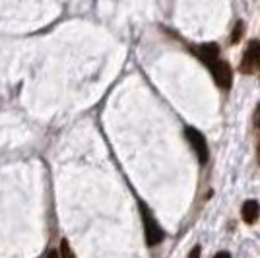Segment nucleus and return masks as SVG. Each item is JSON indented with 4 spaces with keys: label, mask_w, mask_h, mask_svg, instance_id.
Listing matches in <instances>:
<instances>
[{
    "label": "nucleus",
    "mask_w": 260,
    "mask_h": 258,
    "mask_svg": "<svg viewBox=\"0 0 260 258\" xmlns=\"http://www.w3.org/2000/svg\"><path fill=\"white\" fill-rule=\"evenodd\" d=\"M214 258H231V254H229V252H217Z\"/></svg>",
    "instance_id": "nucleus-11"
},
{
    "label": "nucleus",
    "mask_w": 260,
    "mask_h": 258,
    "mask_svg": "<svg viewBox=\"0 0 260 258\" xmlns=\"http://www.w3.org/2000/svg\"><path fill=\"white\" fill-rule=\"evenodd\" d=\"M60 254H62V258H76L74 250H72L70 243H68V239H62V243H60Z\"/></svg>",
    "instance_id": "nucleus-7"
},
{
    "label": "nucleus",
    "mask_w": 260,
    "mask_h": 258,
    "mask_svg": "<svg viewBox=\"0 0 260 258\" xmlns=\"http://www.w3.org/2000/svg\"><path fill=\"white\" fill-rule=\"evenodd\" d=\"M194 54L208 66H214L219 60V47L216 43H206L194 47Z\"/></svg>",
    "instance_id": "nucleus-5"
},
{
    "label": "nucleus",
    "mask_w": 260,
    "mask_h": 258,
    "mask_svg": "<svg viewBox=\"0 0 260 258\" xmlns=\"http://www.w3.org/2000/svg\"><path fill=\"white\" fill-rule=\"evenodd\" d=\"M241 33H243V23L239 22L237 27H235V33H233V43H237L239 37H241Z\"/></svg>",
    "instance_id": "nucleus-8"
},
{
    "label": "nucleus",
    "mask_w": 260,
    "mask_h": 258,
    "mask_svg": "<svg viewBox=\"0 0 260 258\" xmlns=\"http://www.w3.org/2000/svg\"><path fill=\"white\" fill-rule=\"evenodd\" d=\"M256 155H258V162H260V138H258V144H256Z\"/></svg>",
    "instance_id": "nucleus-12"
},
{
    "label": "nucleus",
    "mask_w": 260,
    "mask_h": 258,
    "mask_svg": "<svg viewBox=\"0 0 260 258\" xmlns=\"http://www.w3.org/2000/svg\"><path fill=\"white\" fill-rule=\"evenodd\" d=\"M241 72L243 74H254L258 72L260 68V41H250L247 51H245V56L241 60Z\"/></svg>",
    "instance_id": "nucleus-2"
},
{
    "label": "nucleus",
    "mask_w": 260,
    "mask_h": 258,
    "mask_svg": "<svg viewBox=\"0 0 260 258\" xmlns=\"http://www.w3.org/2000/svg\"><path fill=\"white\" fill-rule=\"evenodd\" d=\"M142 221H144V233H146V243L150 247H155L163 241V229L157 225V221L153 219V215L150 214V210L146 206H142Z\"/></svg>",
    "instance_id": "nucleus-1"
},
{
    "label": "nucleus",
    "mask_w": 260,
    "mask_h": 258,
    "mask_svg": "<svg viewBox=\"0 0 260 258\" xmlns=\"http://www.w3.org/2000/svg\"><path fill=\"white\" fill-rule=\"evenodd\" d=\"M49 258H56V252H54V250H51V252H49Z\"/></svg>",
    "instance_id": "nucleus-13"
},
{
    "label": "nucleus",
    "mask_w": 260,
    "mask_h": 258,
    "mask_svg": "<svg viewBox=\"0 0 260 258\" xmlns=\"http://www.w3.org/2000/svg\"><path fill=\"white\" fill-rule=\"evenodd\" d=\"M188 258H200V247L192 248V250H190V254H188Z\"/></svg>",
    "instance_id": "nucleus-9"
},
{
    "label": "nucleus",
    "mask_w": 260,
    "mask_h": 258,
    "mask_svg": "<svg viewBox=\"0 0 260 258\" xmlns=\"http://www.w3.org/2000/svg\"><path fill=\"white\" fill-rule=\"evenodd\" d=\"M184 134H186V140L190 142V146H192V150H194L198 162L206 163L210 151H208V144H206L204 134H202L200 130H196V128H186V130H184Z\"/></svg>",
    "instance_id": "nucleus-3"
},
{
    "label": "nucleus",
    "mask_w": 260,
    "mask_h": 258,
    "mask_svg": "<svg viewBox=\"0 0 260 258\" xmlns=\"http://www.w3.org/2000/svg\"><path fill=\"white\" fill-rule=\"evenodd\" d=\"M212 68V74H214V80H216V84L219 87H223V89H228L231 86V80H233V72H231V66L228 62H223V60H217L214 66H210Z\"/></svg>",
    "instance_id": "nucleus-4"
},
{
    "label": "nucleus",
    "mask_w": 260,
    "mask_h": 258,
    "mask_svg": "<svg viewBox=\"0 0 260 258\" xmlns=\"http://www.w3.org/2000/svg\"><path fill=\"white\" fill-rule=\"evenodd\" d=\"M254 124L260 126V103H258V107H256V115H254Z\"/></svg>",
    "instance_id": "nucleus-10"
},
{
    "label": "nucleus",
    "mask_w": 260,
    "mask_h": 258,
    "mask_svg": "<svg viewBox=\"0 0 260 258\" xmlns=\"http://www.w3.org/2000/svg\"><path fill=\"white\" fill-rule=\"evenodd\" d=\"M243 219L247 221V223H254L256 219H258L260 215V206L256 200H247L245 204H243Z\"/></svg>",
    "instance_id": "nucleus-6"
}]
</instances>
